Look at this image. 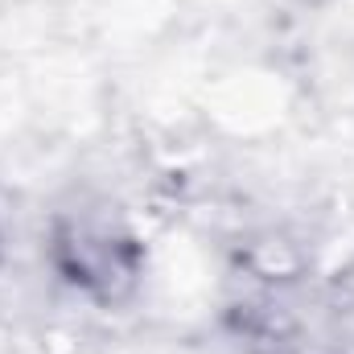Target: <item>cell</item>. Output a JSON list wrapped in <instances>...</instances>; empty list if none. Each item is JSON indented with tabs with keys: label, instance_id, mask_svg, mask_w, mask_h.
<instances>
[{
	"label": "cell",
	"instance_id": "1",
	"mask_svg": "<svg viewBox=\"0 0 354 354\" xmlns=\"http://www.w3.org/2000/svg\"><path fill=\"white\" fill-rule=\"evenodd\" d=\"M54 264L75 288L111 305L124 292H132L140 276V248L111 223L66 218L54 231Z\"/></svg>",
	"mask_w": 354,
	"mask_h": 354
}]
</instances>
